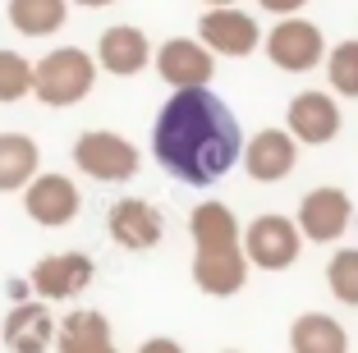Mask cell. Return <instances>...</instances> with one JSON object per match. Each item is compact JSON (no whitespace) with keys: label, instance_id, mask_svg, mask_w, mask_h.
<instances>
[{"label":"cell","instance_id":"obj_10","mask_svg":"<svg viewBox=\"0 0 358 353\" xmlns=\"http://www.w3.org/2000/svg\"><path fill=\"white\" fill-rule=\"evenodd\" d=\"M157 69L170 87H207L211 83V51L202 42H189V37H170L157 51Z\"/></svg>","mask_w":358,"mask_h":353},{"label":"cell","instance_id":"obj_27","mask_svg":"<svg viewBox=\"0 0 358 353\" xmlns=\"http://www.w3.org/2000/svg\"><path fill=\"white\" fill-rule=\"evenodd\" d=\"M74 5H87V10H101V5H115V0H74Z\"/></svg>","mask_w":358,"mask_h":353},{"label":"cell","instance_id":"obj_9","mask_svg":"<svg viewBox=\"0 0 358 353\" xmlns=\"http://www.w3.org/2000/svg\"><path fill=\"white\" fill-rule=\"evenodd\" d=\"M285 120H289L294 143H308V147H322L340 134V106H336V96H327V92H299L294 101H289V115H285Z\"/></svg>","mask_w":358,"mask_h":353},{"label":"cell","instance_id":"obj_20","mask_svg":"<svg viewBox=\"0 0 358 353\" xmlns=\"http://www.w3.org/2000/svg\"><path fill=\"white\" fill-rule=\"evenodd\" d=\"M37 175V143L28 134H0V193H14Z\"/></svg>","mask_w":358,"mask_h":353},{"label":"cell","instance_id":"obj_4","mask_svg":"<svg viewBox=\"0 0 358 353\" xmlns=\"http://www.w3.org/2000/svg\"><path fill=\"white\" fill-rule=\"evenodd\" d=\"M266 55H271V64H275V69H285V73L313 69V64L327 55L322 28L308 23V19H289V14H285V19L271 28V37H266Z\"/></svg>","mask_w":358,"mask_h":353},{"label":"cell","instance_id":"obj_14","mask_svg":"<svg viewBox=\"0 0 358 353\" xmlns=\"http://www.w3.org/2000/svg\"><path fill=\"white\" fill-rule=\"evenodd\" d=\"M345 225H349V193H340V188H317L299 207V234H308L317 243L340 239Z\"/></svg>","mask_w":358,"mask_h":353},{"label":"cell","instance_id":"obj_15","mask_svg":"<svg viewBox=\"0 0 358 353\" xmlns=\"http://www.w3.org/2000/svg\"><path fill=\"white\" fill-rule=\"evenodd\" d=\"M55 340V322L46 303H19V308L5 317V344L14 353H46Z\"/></svg>","mask_w":358,"mask_h":353},{"label":"cell","instance_id":"obj_26","mask_svg":"<svg viewBox=\"0 0 358 353\" xmlns=\"http://www.w3.org/2000/svg\"><path fill=\"white\" fill-rule=\"evenodd\" d=\"M138 353H184V349H179L175 340H148V344H143Z\"/></svg>","mask_w":358,"mask_h":353},{"label":"cell","instance_id":"obj_25","mask_svg":"<svg viewBox=\"0 0 358 353\" xmlns=\"http://www.w3.org/2000/svg\"><path fill=\"white\" fill-rule=\"evenodd\" d=\"M262 10H271V14H294V10H303L308 0H257Z\"/></svg>","mask_w":358,"mask_h":353},{"label":"cell","instance_id":"obj_29","mask_svg":"<svg viewBox=\"0 0 358 353\" xmlns=\"http://www.w3.org/2000/svg\"><path fill=\"white\" fill-rule=\"evenodd\" d=\"M225 353H239V349H225Z\"/></svg>","mask_w":358,"mask_h":353},{"label":"cell","instance_id":"obj_28","mask_svg":"<svg viewBox=\"0 0 358 353\" xmlns=\"http://www.w3.org/2000/svg\"><path fill=\"white\" fill-rule=\"evenodd\" d=\"M207 5H234V0H207Z\"/></svg>","mask_w":358,"mask_h":353},{"label":"cell","instance_id":"obj_13","mask_svg":"<svg viewBox=\"0 0 358 353\" xmlns=\"http://www.w3.org/2000/svg\"><path fill=\"white\" fill-rule=\"evenodd\" d=\"M257 19L243 10H230V5H221V10L202 14V42H207V51H221V55H248L257 46Z\"/></svg>","mask_w":358,"mask_h":353},{"label":"cell","instance_id":"obj_5","mask_svg":"<svg viewBox=\"0 0 358 353\" xmlns=\"http://www.w3.org/2000/svg\"><path fill=\"white\" fill-rule=\"evenodd\" d=\"M243 243H248V261L253 266L285 271V266H294L303 234H299L294 220H285V216H257L248 225V234H243Z\"/></svg>","mask_w":358,"mask_h":353},{"label":"cell","instance_id":"obj_17","mask_svg":"<svg viewBox=\"0 0 358 353\" xmlns=\"http://www.w3.org/2000/svg\"><path fill=\"white\" fill-rule=\"evenodd\" d=\"M60 353H115V344H110V322H106L101 312H69L60 322Z\"/></svg>","mask_w":358,"mask_h":353},{"label":"cell","instance_id":"obj_1","mask_svg":"<svg viewBox=\"0 0 358 353\" xmlns=\"http://www.w3.org/2000/svg\"><path fill=\"white\" fill-rule=\"evenodd\" d=\"M152 152H157L161 170L202 188V184H216L239 161L243 138L221 96H211L207 87H175V96L157 115Z\"/></svg>","mask_w":358,"mask_h":353},{"label":"cell","instance_id":"obj_12","mask_svg":"<svg viewBox=\"0 0 358 353\" xmlns=\"http://www.w3.org/2000/svg\"><path fill=\"white\" fill-rule=\"evenodd\" d=\"M161 211L152 207V202L143 198H124L115 202V211H110V239L120 243V248L129 252H143V248H157L161 243Z\"/></svg>","mask_w":358,"mask_h":353},{"label":"cell","instance_id":"obj_18","mask_svg":"<svg viewBox=\"0 0 358 353\" xmlns=\"http://www.w3.org/2000/svg\"><path fill=\"white\" fill-rule=\"evenodd\" d=\"M289 344H294V353H345L349 335L327 312H303V317L289 326Z\"/></svg>","mask_w":358,"mask_h":353},{"label":"cell","instance_id":"obj_2","mask_svg":"<svg viewBox=\"0 0 358 353\" xmlns=\"http://www.w3.org/2000/svg\"><path fill=\"white\" fill-rule=\"evenodd\" d=\"M96 83V64L92 55L74 51V46H64V51H51L37 69H32V92L37 101L46 106H74L92 92Z\"/></svg>","mask_w":358,"mask_h":353},{"label":"cell","instance_id":"obj_7","mask_svg":"<svg viewBox=\"0 0 358 353\" xmlns=\"http://www.w3.org/2000/svg\"><path fill=\"white\" fill-rule=\"evenodd\" d=\"M87 284H92V257L87 252H51V257H42L37 266H32V289H37V298H74V294H83Z\"/></svg>","mask_w":358,"mask_h":353},{"label":"cell","instance_id":"obj_24","mask_svg":"<svg viewBox=\"0 0 358 353\" xmlns=\"http://www.w3.org/2000/svg\"><path fill=\"white\" fill-rule=\"evenodd\" d=\"M327 73L340 96H358V42H340L327 60Z\"/></svg>","mask_w":358,"mask_h":353},{"label":"cell","instance_id":"obj_16","mask_svg":"<svg viewBox=\"0 0 358 353\" xmlns=\"http://www.w3.org/2000/svg\"><path fill=\"white\" fill-rule=\"evenodd\" d=\"M152 46L148 37L138 28H129V23H120V28H106L101 42H96V60H101V69L120 73V78H129V73H138L143 64H148Z\"/></svg>","mask_w":358,"mask_h":353},{"label":"cell","instance_id":"obj_8","mask_svg":"<svg viewBox=\"0 0 358 353\" xmlns=\"http://www.w3.org/2000/svg\"><path fill=\"white\" fill-rule=\"evenodd\" d=\"M243 170L257 179V184H275L294 170L299 161V147H294V134H285V129H262L243 143Z\"/></svg>","mask_w":358,"mask_h":353},{"label":"cell","instance_id":"obj_11","mask_svg":"<svg viewBox=\"0 0 358 353\" xmlns=\"http://www.w3.org/2000/svg\"><path fill=\"white\" fill-rule=\"evenodd\" d=\"M193 280L202 294H216V298H230L243 289L248 280V257L239 248H198L193 257Z\"/></svg>","mask_w":358,"mask_h":353},{"label":"cell","instance_id":"obj_22","mask_svg":"<svg viewBox=\"0 0 358 353\" xmlns=\"http://www.w3.org/2000/svg\"><path fill=\"white\" fill-rule=\"evenodd\" d=\"M32 92V64L19 51H0V101L10 106Z\"/></svg>","mask_w":358,"mask_h":353},{"label":"cell","instance_id":"obj_19","mask_svg":"<svg viewBox=\"0 0 358 353\" xmlns=\"http://www.w3.org/2000/svg\"><path fill=\"white\" fill-rule=\"evenodd\" d=\"M189 229H193V243H198V248H239V220L230 216L225 202H202V207H193Z\"/></svg>","mask_w":358,"mask_h":353},{"label":"cell","instance_id":"obj_21","mask_svg":"<svg viewBox=\"0 0 358 353\" xmlns=\"http://www.w3.org/2000/svg\"><path fill=\"white\" fill-rule=\"evenodd\" d=\"M64 19H69L64 0H10V23L23 37H51L64 28Z\"/></svg>","mask_w":358,"mask_h":353},{"label":"cell","instance_id":"obj_3","mask_svg":"<svg viewBox=\"0 0 358 353\" xmlns=\"http://www.w3.org/2000/svg\"><path fill=\"white\" fill-rule=\"evenodd\" d=\"M74 166L83 175L101 179V184H124V179L138 175V152L129 138L106 134V129H92L74 143Z\"/></svg>","mask_w":358,"mask_h":353},{"label":"cell","instance_id":"obj_23","mask_svg":"<svg viewBox=\"0 0 358 353\" xmlns=\"http://www.w3.org/2000/svg\"><path fill=\"white\" fill-rule=\"evenodd\" d=\"M327 280H331V294H336L340 303L358 308V252L354 248H345V252H336V257H331Z\"/></svg>","mask_w":358,"mask_h":353},{"label":"cell","instance_id":"obj_6","mask_svg":"<svg viewBox=\"0 0 358 353\" xmlns=\"http://www.w3.org/2000/svg\"><path fill=\"white\" fill-rule=\"evenodd\" d=\"M23 207L37 225L46 229H60L78 216V188L69 184L64 175H32L23 184Z\"/></svg>","mask_w":358,"mask_h":353}]
</instances>
